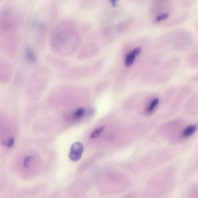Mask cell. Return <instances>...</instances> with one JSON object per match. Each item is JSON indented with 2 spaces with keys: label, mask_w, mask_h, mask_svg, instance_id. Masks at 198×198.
I'll return each instance as SVG.
<instances>
[{
  "label": "cell",
  "mask_w": 198,
  "mask_h": 198,
  "mask_svg": "<svg viewBox=\"0 0 198 198\" xmlns=\"http://www.w3.org/2000/svg\"><path fill=\"white\" fill-rule=\"evenodd\" d=\"M83 150V146L81 143L75 142L71 146L69 155V158L73 161H78L82 157Z\"/></svg>",
  "instance_id": "6da1fadb"
},
{
  "label": "cell",
  "mask_w": 198,
  "mask_h": 198,
  "mask_svg": "<svg viewBox=\"0 0 198 198\" xmlns=\"http://www.w3.org/2000/svg\"><path fill=\"white\" fill-rule=\"evenodd\" d=\"M136 56L132 52L128 53L126 55L125 59V65L127 67L132 66L135 61Z\"/></svg>",
  "instance_id": "7a4b0ae2"
},
{
  "label": "cell",
  "mask_w": 198,
  "mask_h": 198,
  "mask_svg": "<svg viewBox=\"0 0 198 198\" xmlns=\"http://www.w3.org/2000/svg\"><path fill=\"white\" fill-rule=\"evenodd\" d=\"M197 128V126L195 125H191L188 126L183 131V136L184 137H188L192 135L196 132Z\"/></svg>",
  "instance_id": "3957f363"
},
{
  "label": "cell",
  "mask_w": 198,
  "mask_h": 198,
  "mask_svg": "<svg viewBox=\"0 0 198 198\" xmlns=\"http://www.w3.org/2000/svg\"><path fill=\"white\" fill-rule=\"evenodd\" d=\"M159 100L158 98H156L153 99L151 101L150 104L149 105L148 107L147 108L146 112L147 113H151L154 111L156 107L158 105Z\"/></svg>",
  "instance_id": "277c9868"
},
{
  "label": "cell",
  "mask_w": 198,
  "mask_h": 198,
  "mask_svg": "<svg viewBox=\"0 0 198 198\" xmlns=\"http://www.w3.org/2000/svg\"><path fill=\"white\" fill-rule=\"evenodd\" d=\"M15 142V139L14 137H11L3 141L2 142V144L5 146L7 147L8 148H11L12 147Z\"/></svg>",
  "instance_id": "5b68a950"
},
{
  "label": "cell",
  "mask_w": 198,
  "mask_h": 198,
  "mask_svg": "<svg viewBox=\"0 0 198 198\" xmlns=\"http://www.w3.org/2000/svg\"><path fill=\"white\" fill-rule=\"evenodd\" d=\"M105 128V126H101V127L98 128V129L95 130L92 133V134H91L90 136V138L91 139H94L98 137L102 132H103Z\"/></svg>",
  "instance_id": "8992f818"
},
{
  "label": "cell",
  "mask_w": 198,
  "mask_h": 198,
  "mask_svg": "<svg viewBox=\"0 0 198 198\" xmlns=\"http://www.w3.org/2000/svg\"><path fill=\"white\" fill-rule=\"evenodd\" d=\"M33 159V156H32L26 157L23 161V166L26 168H28L30 166L31 163Z\"/></svg>",
  "instance_id": "52a82bcc"
},
{
  "label": "cell",
  "mask_w": 198,
  "mask_h": 198,
  "mask_svg": "<svg viewBox=\"0 0 198 198\" xmlns=\"http://www.w3.org/2000/svg\"><path fill=\"white\" fill-rule=\"evenodd\" d=\"M85 113V110L83 108L78 109L74 113V116L75 118H78L83 116Z\"/></svg>",
  "instance_id": "ba28073f"
},
{
  "label": "cell",
  "mask_w": 198,
  "mask_h": 198,
  "mask_svg": "<svg viewBox=\"0 0 198 198\" xmlns=\"http://www.w3.org/2000/svg\"><path fill=\"white\" fill-rule=\"evenodd\" d=\"M169 16V13H165V14H161L160 15L157 16L156 18V22H159L160 21L165 20V19L168 18Z\"/></svg>",
  "instance_id": "9c48e42d"
},
{
  "label": "cell",
  "mask_w": 198,
  "mask_h": 198,
  "mask_svg": "<svg viewBox=\"0 0 198 198\" xmlns=\"http://www.w3.org/2000/svg\"><path fill=\"white\" fill-rule=\"evenodd\" d=\"M26 54L27 59H28L31 61H33L35 57H34L33 52L31 49H29V48H27V49L26 50Z\"/></svg>",
  "instance_id": "30bf717a"
},
{
  "label": "cell",
  "mask_w": 198,
  "mask_h": 198,
  "mask_svg": "<svg viewBox=\"0 0 198 198\" xmlns=\"http://www.w3.org/2000/svg\"><path fill=\"white\" fill-rule=\"evenodd\" d=\"M141 51H142V48L140 47H137V48H135L131 52L136 57L140 54Z\"/></svg>",
  "instance_id": "8fae6325"
}]
</instances>
